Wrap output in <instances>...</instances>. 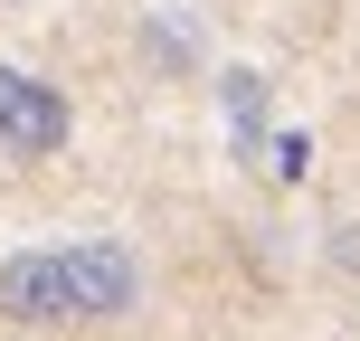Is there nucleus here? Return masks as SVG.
Instances as JSON below:
<instances>
[{"mask_svg": "<svg viewBox=\"0 0 360 341\" xmlns=\"http://www.w3.org/2000/svg\"><path fill=\"white\" fill-rule=\"evenodd\" d=\"M143 304V256L124 237H67V247L0 256V323H124Z\"/></svg>", "mask_w": 360, "mask_h": 341, "instance_id": "1", "label": "nucleus"}, {"mask_svg": "<svg viewBox=\"0 0 360 341\" xmlns=\"http://www.w3.org/2000/svg\"><path fill=\"white\" fill-rule=\"evenodd\" d=\"M67 133H76V105L48 76L0 67V152H10V162H48V152H67Z\"/></svg>", "mask_w": 360, "mask_h": 341, "instance_id": "2", "label": "nucleus"}, {"mask_svg": "<svg viewBox=\"0 0 360 341\" xmlns=\"http://www.w3.org/2000/svg\"><path fill=\"white\" fill-rule=\"evenodd\" d=\"M218 105H228L237 152H256V143H266V76H256V67H228V76H218Z\"/></svg>", "mask_w": 360, "mask_h": 341, "instance_id": "3", "label": "nucleus"}, {"mask_svg": "<svg viewBox=\"0 0 360 341\" xmlns=\"http://www.w3.org/2000/svg\"><path fill=\"white\" fill-rule=\"evenodd\" d=\"M143 57H152V67H171V76H190V67H199L190 19H180V10H152V19H143Z\"/></svg>", "mask_w": 360, "mask_h": 341, "instance_id": "4", "label": "nucleus"}, {"mask_svg": "<svg viewBox=\"0 0 360 341\" xmlns=\"http://www.w3.org/2000/svg\"><path fill=\"white\" fill-rule=\"evenodd\" d=\"M266 171L275 180H304L313 171V143H304V133H266Z\"/></svg>", "mask_w": 360, "mask_h": 341, "instance_id": "5", "label": "nucleus"}]
</instances>
